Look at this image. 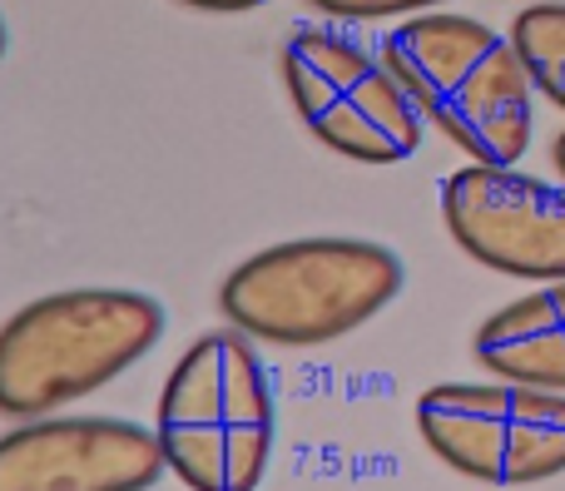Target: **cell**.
<instances>
[{
	"label": "cell",
	"instance_id": "obj_1",
	"mask_svg": "<svg viewBox=\"0 0 565 491\" xmlns=\"http://www.w3.org/2000/svg\"><path fill=\"white\" fill-rule=\"evenodd\" d=\"M422 125L457 145L471 164L516 169L531 149V75L511 35L457 10H427L387 30L377 45Z\"/></svg>",
	"mask_w": 565,
	"mask_h": 491
},
{
	"label": "cell",
	"instance_id": "obj_4",
	"mask_svg": "<svg viewBox=\"0 0 565 491\" xmlns=\"http://www.w3.org/2000/svg\"><path fill=\"white\" fill-rule=\"evenodd\" d=\"M407 274L387 244L372 238H292L258 248L218 288L228 328L268 348H322L367 328Z\"/></svg>",
	"mask_w": 565,
	"mask_h": 491
},
{
	"label": "cell",
	"instance_id": "obj_3",
	"mask_svg": "<svg viewBox=\"0 0 565 491\" xmlns=\"http://www.w3.org/2000/svg\"><path fill=\"white\" fill-rule=\"evenodd\" d=\"M154 433L169 477L189 491L264 487L278 442V403L254 338L238 328L194 338L169 367Z\"/></svg>",
	"mask_w": 565,
	"mask_h": 491
},
{
	"label": "cell",
	"instance_id": "obj_14",
	"mask_svg": "<svg viewBox=\"0 0 565 491\" xmlns=\"http://www.w3.org/2000/svg\"><path fill=\"white\" fill-rule=\"evenodd\" d=\"M0 55H6V20H0Z\"/></svg>",
	"mask_w": 565,
	"mask_h": 491
},
{
	"label": "cell",
	"instance_id": "obj_7",
	"mask_svg": "<svg viewBox=\"0 0 565 491\" xmlns=\"http://www.w3.org/2000/svg\"><path fill=\"white\" fill-rule=\"evenodd\" d=\"M441 224L471 264L521 284H565V184L467 164L441 179Z\"/></svg>",
	"mask_w": 565,
	"mask_h": 491
},
{
	"label": "cell",
	"instance_id": "obj_11",
	"mask_svg": "<svg viewBox=\"0 0 565 491\" xmlns=\"http://www.w3.org/2000/svg\"><path fill=\"white\" fill-rule=\"evenodd\" d=\"M441 6H451V0H308V10H322L328 20H412Z\"/></svg>",
	"mask_w": 565,
	"mask_h": 491
},
{
	"label": "cell",
	"instance_id": "obj_2",
	"mask_svg": "<svg viewBox=\"0 0 565 491\" xmlns=\"http://www.w3.org/2000/svg\"><path fill=\"white\" fill-rule=\"evenodd\" d=\"M164 308L139 288H60L0 323V417H55L154 353Z\"/></svg>",
	"mask_w": 565,
	"mask_h": 491
},
{
	"label": "cell",
	"instance_id": "obj_9",
	"mask_svg": "<svg viewBox=\"0 0 565 491\" xmlns=\"http://www.w3.org/2000/svg\"><path fill=\"white\" fill-rule=\"evenodd\" d=\"M471 353L501 383L565 393V284H546L497 308L477 328Z\"/></svg>",
	"mask_w": 565,
	"mask_h": 491
},
{
	"label": "cell",
	"instance_id": "obj_13",
	"mask_svg": "<svg viewBox=\"0 0 565 491\" xmlns=\"http://www.w3.org/2000/svg\"><path fill=\"white\" fill-rule=\"evenodd\" d=\"M551 164H556V174H561V184H565V129L551 139Z\"/></svg>",
	"mask_w": 565,
	"mask_h": 491
},
{
	"label": "cell",
	"instance_id": "obj_12",
	"mask_svg": "<svg viewBox=\"0 0 565 491\" xmlns=\"http://www.w3.org/2000/svg\"><path fill=\"white\" fill-rule=\"evenodd\" d=\"M189 10H204V15H244V10H258L268 0H179Z\"/></svg>",
	"mask_w": 565,
	"mask_h": 491
},
{
	"label": "cell",
	"instance_id": "obj_5",
	"mask_svg": "<svg viewBox=\"0 0 565 491\" xmlns=\"http://www.w3.org/2000/svg\"><path fill=\"white\" fill-rule=\"evenodd\" d=\"M282 85L308 135L352 164H402L427 135L387 60L328 25H298L288 35Z\"/></svg>",
	"mask_w": 565,
	"mask_h": 491
},
{
	"label": "cell",
	"instance_id": "obj_6",
	"mask_svg": "<svg viewBox=\"0 0 565 491\" xmlns=\"http://www.w3.org/2000/svg\"><path fill=\"white\" fill-rule=\"evenodd\" d=\"M437 462L481 487H536L565 472V393L521 383H437L417 397Z\"/></svg>",
	"mask_w": 565,
	"mask_h": 491
},
{
	"label": "cell",
	"instance_id": "obj_10",
	"mask_svg": "<svg viewBox=\"0 0 565 491\" xmlns=\"http://www.w3.org/2000/svg\"><path fill=\"white\" fill-rule=\"evenodd\" d=\"M511 45L546 105L565 109V0H536L511 20Z\"/></svg>",
	"mask_w": 565,
	"mask_h": 491
},
{
	"label": "cell",
	"instance_id": "obj_8",
	"mask_svg": "<svg viewBox=\"0 0 565 491\" xmlns=\"http://www.w3.org/2000/svg\"><path fill=\"white\" fill-rule=\"evenodd\" d=\"M164 472L159 433L125 417H30L0 433V491H149Z\"/></svg>",
	"mask_w": 565,
	"mask_h": 491
}]
</instances>
